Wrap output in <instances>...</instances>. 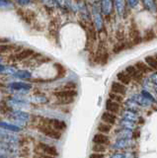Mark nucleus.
Wrapping results in <instances>:
<instances>
[{
  "instance_id": "43",
  "label": "nucleus",
  "mask_w": 157,
  "mask_h": 158,
  "mask_svg": "<svg viewBox=\"0 0 157 158\" xmlns=\"http://www.w3.org/2000/svg\"><path fill=\"white\" fill-rule=\"evenodd\" d=\"M111 158H127L126 157L125 154H122V153H115V154H113Z\"/></svg>"
},
{
  "instance_id": "33",
  "label": "nucleus",
  "mask_w": 157,
  "mask_h": 158,
  "mask_svg": "<svg viewBox=\"0 0 157 158\" xmlns=\"http://www.w3.org/2000/svg\"><path fill=\"white\" fill-rule=\"evenodd\" d=\"M48 31L52 36H55L56 31H57V22L56 19L52 20V22L50 23V28H48Z\"/></svg>"
},
{
  "instance_id": "27",
  "label": "nucleus",
  "mask_w": 157,
  "mask_h": 158,
  "mask_svg": "<svg viewBox=\"0 0 157 158\" xmlns=\"http://www.w3.org/2000/svg\"><path fill=\"white\" fill-rule=\"evenodd\" d=\"M127 46H129V44H127V43H124V42L117 43L115 46H114V48H113V52H114V53H119L122 51H124L125 48H126Z\"/></svg>"
},
{
  "instance_id": "19",
  "label": "nucleus",
  "mask_w": 157,
  "mask_h": 158,
  "mask_svg": "<svg viewBox=\"0 0 157 158\" xmlns=\"http://www.w3.org/2000/svg\"><path fill=\"white\" fill-rule=\"evenodd\" d=\"M135 68L141 73H148L151 71V68L143 61H137L135 63Z\"/></svg>"
},
{
  "instance_id": "23",
  "label": "nucleus",
  "mask_w": 157,
  "mask_h": 158,
  "mask_svg": "<svg viewBox=\"0 0 157 158\" xmlns=\"http://www.w3.org/2000/svg\"><path fill=\"white\" fill-rule=\"evenodd\" d=\"M94 21H95V27L97 30H101L103 28V18L102 15L99 12L94 13Z\"/></svg>"
},
{
  "instance_id": "35",
  "label": "nucleus",
  "mask_w": 157,
  "mask_h": 158,
  "mask_svg": "<svg viewBox=\"0 0 157 158\" xmlns=\"http://www.w3.org/2000/svg\"><path fill=\"white\" fill-rule=\"evenodd\" d=\"M126 72L132 78V77H134V76L135 75V73L137 72V69L135 68V66H131V65H130V66H127V67L126 68Z\"/></svg>"
},
{
  "instance_id": "7",
  "label": "nucleus",
  "mask_w": 157,
  "mask_h": 158,
  "mask_svg": "<svg viewBox=\"0 0 157 158\" xmlns=\"http://www.w3.org/2000/svg\"><path fill=\"white\" fill-rule=\"evenodd\" d=\"M111 91H112V93L124 96L126 93V88L124 84H122L120 82H113L111 85Z\"/></svg>"
},
{
  "instance_id": "41",
  "label": "nucleus",
  "mask_w": 157,
  "mask_h": 158,
  "mask_svg": "<svg viewBox=\"0 0 157 158\" xmlns=\"http://www.w3.org/2000/svg\"><path fill=\"white\" fill-rule=\"evenodd\" d=\"M127 4L130 5V7L134 8L136 5L138 4V1H137V0H129V1H127Z\"/></svg>"
},
{
  "instance_id": "4",
  "label": "nucleus",
  "mask_w": 157,
  "mask_h": 158,
  "mask_svg": "<svg viewBox=\"0 0 157 158\" xmlns=\"http://www.w3.org/2000/svg\"><path fill=\"white\" fill-rule=\"evenodd\" d=\"M142 41V39L139 35L138 29L136 28L135 24H131L130 28V41L127 43L129 46H134V44H139Z\"/></svg>"
},
{
  "instance_id": "6",
  "label": "nucleus",
  "mask_w": 157,
  "mask_h": 158,
  "mask_svg": "<svg viewBox=\"0 0 157 158\" xmlns=\"http://www.w3.org/2000/svg\"><path fill=\"white\" fill-rule=\"evenodd\" d=\"M93 143L94 144H101V145H108L110 143V137L107 135L103 133H97L93 136Z\"/></svg>"
},
{
  "instance_id": "39",
  "label": "nucleus",
  "mask_w": 157,
  "mask_h": 158,
  "mask_svg": "<svg viewBox=\"0 0 157 158\" xmlns=\"http://www.w3.org/2000/svg\"><path fill=\"white\" fill-rule=\"evenodd\" d=\"M149 80H150V82L157 85V72H154V73L151 74L150 77H149Z\"/></svg>"
},
{
  "instance_id": "29",
  "label": "nucleus",
  "mask_w": 157,
  "mask_h": 158,
  "mask_svg": "<svg viewBox=\"0 0 157 158\" xmlns=\"http://www.w3.org/2000/svg\"><path fill=\"white\" fill-rule=\"evenodd\" d=\"M121 126L124 128H126V130L131 131V130H134V128L135 127V123L126 121V120H124V118H122V120L121 121Z\"/></svg>"
},
{
  "instance_id": "12",
  "label": "nucleus",
  "mask_w": 157,
  "mask_h": 158,
  "mask_svg": "<svg viewBox=\"0 0 157 158\" xmlns=\"http://www.w3.org/2000/svg\"><path fill=\"white\" fill-rule=\"evenodd\" d=\"M122 118H124V120L134 122V123L137 120V117H138L137 116V114H135V112L127 110V109L122 112Z\"/></svg>"
},
{
  "instance_id": "42",
  "label": "nucleus",
  "mask_w": 157,
  "mask_h": 158,
  "mask_svg": "<svg viewBox=\"0 0 157 158\" xmlns=\"http://www.w3.org/2000/svg\"><path fill=\"white\" fill-rule=\"evenodd\" d=\"M10 3H11L10 1H5V0H0V7H1V8H3V7H7Z\"/></svg>"
},
{
  "instance_id": "24",
  "label": "nucleus",
  "mask_w": 157,
  "mask_h": 158,
  "mask_svg": "<svg viewBox=\"0 0 157 158\" xmlns=\"http://www.w3.org/2000/svg\"><path fill=\"white\" fill-rule=\"evenodd\" d=\"M88 38L89 40H91L92 42H95L97 40V32H96V27L94 25L90 24L89 28H88Z\"/></svg>"
},
{
  "instance_id": "22",
  "label": "nucleus",
  "mask_w": 157,
  "mask_h": 158,
  "mask_svg": "<svg viewBox=\"0 0 157 158\" xmlns=\"http://www.w3.org/2000/svg\"><path fill=\"white\" fill-rule=\"evenodd\" d=\"M115 7L117 9V12L119 14V16H122V14L125 12V4L126 2L122 1V0H117V1H114Z\"/></svg>"
},
{
  "instance_id": "45",
  "label": "nucleus",
  "mask_w": 157,
  "mask_h": 158,
  "mask_svg": "<svg viewBox=\"0 0 157 158\" xmlns=\"http://www.w3.org/2000/svg\"><path fill=\"white\" fill-rule=\"evenodd\" d=\"M38 156H40L41 158H55V157L50 156V155H47V154H39Z\"/></svg>"
},
{
  "instance_id": "15",
  "label": "nucleus",
  "mask_w": 157,
  "mask_h": 158,
  "mask_svg": "<svg viewBox=\"0 0 157 158\" xmlns=\"http://www.w3.org/2000/svg\"><path fill=\"white\" fill-rule=\"evenodd\" d=\"M134 100L137 103L138 106H142V107H148L151 105V102L148 101L147 99H145L141 94H137V95L134 96Z\"/></svg>"
},
{
  "instance_id": "2",
  "label": "nucleus",
  "mask_w": 157,
  "mask_h": 158,
  "mask_svg": "<svg viewBox=\"0 0 157 158\" xmlns=\"http://www.w3.org/2000/svg\"><path fill=\"white\" fill-rule=\"evenodd\" d=\"M57 99L60 104H70L73 102V98L77 95L75 90H60L53 93Z\"/></svg>"
},
{
  "instance_id": "40",
  "label": "nucleus",
  "mask_w": 157,
  "mask_h": 158,
  "mask_svg": "<svg viewBox=\"0 0 157 158\" xmlns=\"http://www.w3.org/2000/svg\"><path fill=\"white\" fill-rule=\"evenodd\" d=\"M89 158H105V155L101 154V153H92V154H90Z\"/></svg>"
},
{
  "instance_id": "44",
  "label": "nucleus",
  "mask_w": 157,
  "mask_h": 158,
  "mask_svg": "<svg viewBox=\"0 0 157 158\" xmlns=\"http://www.w3.org/2000/svg\"><path fill=\"white\" fill-rule=\"evenodd\" d=\"M18 4H20L21 6H25V5H28V4H30L31 1H25V0H23V1H17Z\"/></svg>"
},
{
  "instance_id": "9",
  "label": "nucleus",
  "mask_w": 157,
  "mask_h": 158,
  "mask_svg": "<svg viewBox=\"0 0 157 158\" xmlns=\"http://www.w3.org/2000/svg\"><path fill=\"white\" fill-rule=\"evenodd\" d=\"M33 53H34V51H32V49H23L22 52H19L14 56V59L17 61H23V60H25V59H27L28 57L32 56Z\"/></svg>"
},
{
  "instance_id": "28",
  "label": "nucleus",
  "mask_w": 157,
  "mask_h": 158,
  "mask_svg": "<svg viewBox=\"0 0 157 158\" xmlns=\"http://www.w3.org/2000/svg\"><path fill=\"white\" fill-rule=\"evenodd\" d=\"M125 105L127 108V110H130V111H134V112H135V110H137V107H138L137 103L134 100H132V99L126 100L125 102Z\"/></svg>"
},
{
  "instance_id": "34",
  "label": "nucleus",
  "mask_w": 157,
  "mask_h": 158,
  "mask_svg": "<svg viewBox=\"0 0 157 158\" xmlns=\"http://www.w3.org/2000/svg\"><path fill=\"white\" fill-rule=\"evenodd\" d=\"M16 51V48L13 46H0V53H7Z\"/></svg>"
},
{
  "instance_id": "10",
  "label": "nucleus",
  "mask_w": 157,
  "mask_h": 158,
  "mask_svg": "<svg viewBox=\"0 0 157 158\" xmlns=\"http://www.w3.org/2000/svg\"><path fill=\"white\" fill-rule=\"evenodd\" d=\"M102 121L103 123H108V125H115L117 122V116L115 114H112L110 112H104L102 115Z\"/></svg>"
},
{
  "instance_id": "11",
  "label": "nucleus",
  "mask_w": 157,
  "mask_h": 158,
  "mask_svg": "<svg viewBox=\"0 0 157 158\" xmlns=\"http://www.w3.org/2000/svg\"><path fill=\"white\" fill-rule=\"evenodd\" d=\"M113 4H114V2L110 1V0H104V1L101 2L102 12L105 14L106 17H109L111 15L112 10H113Z\"/></svg>"
},
{
  "instance_id": "47",
  "label": "nucleus",
  "mask_w": 157,
  "mask_h": 158,
  "mask_svg": "<svg viewBox=\"0 0 157 158\" xmlns=\"http://www.w3.org/2000/svg\"><path fill=\"white\" fill-rule=\"evenodd\" d=\"M34 158H41L40 156H38V155H36V156H34Z\"/></svg>"
},
{
  "instance_id": "36",
  "label": "nucleus",
  "mask_w": 157,
  "mask_h": 158,
  "mask_svg": "<svg viewBox=\"0 0 157 158\" xmlns=\"http://www.w3.org/2000/svg\"><path fill=\"white\" fill-rule=\"evenodd\" d=\"M140 94H141V95L143 96L145 99H147V100H148V101H150V102H155V99L153 98V96H152L148 91H146V90H142Z\"/></svg>"
},
{
  "instance_id": "37",
  "label": "nucleus",
  "mask_w": 157,
  "mask_h": 158,
  "mask_svg": "<svg viewBox=\"0 0 157 158\" xmlns=\"http://www.w3.org/2000/svg\"><path fill=\"white\" fill-rule=\"evenodd\" d=\"M17 72H18L17 69L15 67H13V66H7V67H5V70H4V73L11 74V75H16Z\"/></svg>"
},
{
  "instance_id": "20",
  "label": "nucleus",
  "mask_w": 157,
  "mask_h": 158,
  "mask_svg": "<svg viewBox=\"0 0 157 158\" xmlns=\"http://www.w3.org/2000/svg\"><path fill=\"white\" fill-rule=\"evenodd\" d=\"M143 4L148 11H150L152 13H155L157 11V5L154 0H144Z\"/></svg>"
},
{
  "instance_id": "26",
  "label": "nucleus",
  "mask_w": 157,
  "mask_h": 158,
  "mask_svg": "<svg viewBox=\"0 0 157 158\" xmlns=\"http://www.w3.org/2000/svg\"><path fill=\"white\" fill-rule=\"evenodd\" d=\"M145 63L148 65L151 69H154V70H157V60L155 59V57L153 56H146L145 57Z\"/></svg>"
},
{
  "instance_id": "21",
  "label": "nucleus",
  "mask_w": 157,
  "mask_h": 158,
  "mask_svg": "<svg viewBox=\"0 0 157 158\" xmlns=\"http://www.w3.org/2000/svg\"><path fill=\"white\" fill-rule=\"evenodd\" d=\"M97 130H98V131L103 133V135H107V133H109L112 131V126L108 125V123H100L99 125H98Z\"/></svg>"
},
{
  "instance_id": "5",
  "label": "nucleus",
  "mask_w": 157,
  "mask_h": 158,
  "mask_svg": "<svg viewBox=\"0 0 157 158\" xmlns=\"http://www.w3.org/2000/svg\"><path fill=\"white\" fill-rule=\"evenodd\" d=\"M39 150H40V153L39 154H47V155H50V156H57V150L56 147L51 146V145H48V144H43V143H40L38 145Z\"/></svg>"
},
{
  "instance_id": "38",
  "label": "nucleus",
  "mask_w": 157,
  "mask_h": 158,
  "mask_svg": "<svg viewBox=\"0 0 157 158\" xmlns=\"http://www.w3.org/2000/svg\"><path fill=\"white\" fill-rule=\"evenodd\" d=\"M116 39L119 41V43H122V41H124L125 39V33L122 30H119V31H117L116 33Z\"/></svg>"
},
{
  "instance_id": "49",
  "label": "nucleus",
  "mask_w": 157,
  "mask_h": 158,
  "mask_svg": "<svg viewBox=\"0 0 157 158\" xmlns=\"http://www.w3.org/2000/svg\"><path fill=\"white\" fill-rule=\"evenodd\" d=\"M155 92H156V93H157V87H156V88H155Z\"/></svg>"
},
{
  "instance_id": "18",
  "label": "nucleus",
  "mask_w": 157,
  "mask_h": 158,
  "mask_svg": "<svg viewBox=\"0 0 157 158\" xmlns=\"http://www.w3.org/2000/svg\"><path fill=\"white\" fill-rule=\"evenodd\" d=\"M118 137L119 139H130L132 137V131L122 128L120 131H118Z\"/></svg>"
},
{
  "instance_id": "3",
  "label": "nucleus",
  "mask_w": 157,
  "mask_h": 158,
  "mask_svg": "<svg viewBox=\"0 0 157 158\" xmlns=\"http://www.w3.org/2000/svg\"><path fill=\"white\" fill-rule=\"evenodd\" d=\"M38 128L42 133H43L45 135L51 137V138H53V139H60L61 136V133L58 131L53 130V128L48 127L46 125H43V123H39Z\"/></svg>"
},
{
  "instance_id": "50",
  "label": "nucleus",
  "mask_w": 157,
  "mask_h": 158,
  "mask_svg": "<svg viewBox=\"0 0 157 158\" xmlns=\"http://www.w3.org/2000/svg\"><path fill=\"white\" fill-rule=\"evenodd\" d=\"M1 61H2V59H1V58H0V62H1Z\"/></svg>"
},
{
  "instance_id": "31",
  "label": "nucleus",
  "mask_w": 157,
  "mask_h": 158,
  "mask_svg": "<svg viewBox=\"0 0 157 158\" xmlns=\"http://www.w3.org/2000/svg\"><path fill=\"white\" fill-rule=\"evenodd\" d=\"M92 150L94 151V153H105L107 151V146L106 145H101V144H94L92 146Z\"/></svg>"
},
{
  "instance_id": "8",
  "label": "nucleus",
  "mask_w": 157,
  "mask_h": 158,
  "mask_svg": "<svg viewBox=\"0 0 157 158\" xmlns=\"http://www.w3.org/2000/svg\"><path fill=\"white\" fill-rule=\"evenodd\" d=\"M106 110L107 112H110L116 115V114H119L121 112V106H120V104L113 102L109 99V100H107L106 102Z\"/></svg>"
},
{
  "instance_id": "25",
  "label": "nucleus",
  "mask_w": 157,
  "mask_h": 158,
  "mask_svg": "<svg viewBox=\"0 0 157 158\" xmlns=\"http://www.w3.org/2000/svg\"><path fill=\"white\" fill-rule=\"evenodd\" d=\"M155 39V33L152 29H148L146 30L144 32V35H143V38H142V41L144 42H150L152 40Z\"/></svg>"
},
{
  "instance_id": "30",
  "label": "nucleus",
  "mask_w": 157,
  "mask_h": 158,
  "mask_svg": "<svg viewBox=\"0 0 157 158\" xmlns=\"http://www.w3.org/2000/svg\"><path fill=\"white\" fill-rule=\"evenodd\" d=\"M16 77L20 78V79H24V80H26V79H31V76L32 74L27 71V70H19L17 73H16Z\"/></svg>"
},
{
  "instance_id": "46",
  "label": "nucleus",
  "mask_w": 157,
  "mask_h": 158,
  "mask_svg": "<svg viewBox=\"0 0 157 158\" xmlns=\"http://www.w3.org/2000/svg\"><path fill=\"white\" fill-rule=\"evenodd\" d=\"M4 70H5V66L0 64V72H4Z\"/></svg>"
},
{
  "instance_id": "16",
  "label": "nucleus",
  "mask_w": 157,
  "mask_h": 158,
  "mask_svg": "<svg viewBox=\"0 0 157 158\" xmlns=\"http://www.w3.org/2000/svg\"><path fill=\"white\" fill-rule=\"evenodd\" d=\"M117 77H118V79H119L120 83L124 84V85H129L131 81V77L126 71L125 72H119L117 74Z\"/></svg>"
},
{
  "instance_id": "1",
  "label": "nucleus",
  "mask_w": 157,
  "mask_h": 158,
  "mask_svg": "<svg viewBox=\"0 0 157 158\" xmlns=\"http://www.w3.org/2000/svg\"><path fill=\"white\" fill-rule=\"evenodd\" d=\"M31 116L28 113L23 111H13L9 115V120H10L13 125L18 127V125H26L27 122L30 121Z\"/></svg>"
},
{
  "instance_id": "48",
  "label": "nucleus",
  "mask_w": 157,
  "mask_h": 158,
  "mask_svg": "<svg viewBox=\"0 0 157 158\" xmlns=\"http://www.w3.org/2000/svg\"><path fill=\"white\" fill-rule=\"evenodd\" d=\"M154 57H155V59H156V60H157V53L155 54V56H154Z\"/></svg>"
},
{
  "instance_id": "17",
  "label": "nucleus",
  "mask_w": 157,
  "mask_h": 158,
  "mask_svg": "<svg viewBox=\"0 0 157 158\" xmlns=\"http://www.w3.org/2000/svg\"><path fill=\"white\" fill-rule=\"evenodd\" d=\"M0 127L3 128V130H6V131H14V132H18L21 131V128L13 125V123H9L6 122H0Z\"/></svg>"
},
{
  "instance_id": "32",
  "label": "nucleus",
  "mask_w": 157,
  "mask_h": 158,
  "mask_svg": "<svg viewBox=\"0 0 157 158\" xmlns=\"http://www.w3.org/2000/svg\"><path fill=\"white\" fill-rule=\"evenodd\" d=\"M109 98H110V100H112L113 102H116L118 104L124 102V97H122V95H118V94L112 93V92L109 94Z\"/></svg>"
},
{
  "instance_id": "13",
  "label": "nucleus",
  "mask_w": 157,
  "mask_h": 158,
  "mask_svg": "<svg viewBox=\"0 0 157 158\" xmlns=\"http://www.w3.org/2000/svg\"><path fill=\"white\" fill-rule=\"evenodd\" d=\"M132 145L131 139H118L115 143L114 147L117 149H125V148H129Z\"/></svg>"
},
{
  "instance_id": "14",
  "label": "nucleus",
  "mask_w": 157,
  "mask_h": 158,
  "mask_svg": "<svg viewBox=\"0 0 157 158\" xmlns=\"http://www.w3.org/2000/svg\"><path fill=\"white\" fill-rule=\"evenodd\" d=\"M9 87L12 88L13 90H30L32 88L30 84L24 82H13L9 85Z\"/></svg>"
}]
</instances>
